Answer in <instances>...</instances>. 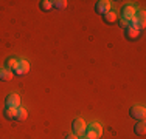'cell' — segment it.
Returning a JSON list of instances; mask_svg holds the SVG:
<instances>
[{"label": "cell", "mask_w": 146, "mask_h": 139, "mask_svg": "<svg viewBox=\"0 0 146 139\" xmlns=\"http://www.w3.org/2000/svg\"><path fill=\"white\" fill-rule=\"evenodd\" d=\"M135 12H137V8H135V6H132V5H126V6H123V8H121V16H120V17L131 20L132 17L135 16Z\"/></svg>", "instance_id": "ba28073f"}, {"label": "cell", "mask_w": 146, "mask_h": 139, "mask_svg": "<svg viewBox=\"0 0 146 139\" xmlns=\"http://www.w3.org/2000/svg\"><path fill=\"white\" fill-rule=\"evenodd\" d=\"M30 71V62L28 60H19V67L13 71V76H23Z\"/></svg>", "instance_id": "8992f818"}, {"label": "cell", "mask_w": 146, "mask_h": 139, "mask_svg": "<svg viewBox=\"0 0 146 139\" xmlns=\"http://www.w3.org/2000/svg\"><path fill=\"white\" fill-rule=\"evenodd\" d=\"M101 17H103V22L107 23V25H113V23L118 22V14L113 11V9H110V11L104 12Z\"/></svg>", "instance_id": "52a82bcc"}, {"label": "cell", "mask_w": 146, "mask_h": 139, "mask_svg": "<svg viewBox=\"0 0 146 139\" xmlns=\"http://www.w3.org/2000/svg\"><path fill=\"white\" fill-rule=\"evenodd\" d=\"M51 3H53V8L59 9V11L67 8V2H65V0H56V2H51Z\"/></svg>", "instance_id": "2e32d148"}, {"label": "cell", "mask_w": 146, "mask_h": 139, "mask_svg": "<svg viewBox=\"0 0 146 139\" xmlns=\"http://www.w3.org/2000/svg\"><path fill=\"white\" fill-rule=\"evenodd\" d=\"M27 117H28L27 110L22 108V107H17V119H16V121H25Z\"/></svg>", "instance_id": "9a60e30c"}, {"label": "cell", "mask_w": 146, "mask_h": 139, "mask_svg": "<svg viewBox=\"0 0 146 139\" xmlns=\"http://www.w3.org/2000/svg\"><path fill=\"white\" fill-rule=\"evenodd\" d=\"M129 114H131V117L134 121L141 122V121H145V117H146V110H145L143 105H134V107H131Z\"/></svg>", "instance_id": "7a4b0ae2"}, {"label": "cell", "mask_w": 146, "mask_h": 139, "mask_svg": "<svg viewBox=\"0 0 146 139\" xmlns=\"http://www.w3.org/2000/svg\"><path fill=\"white\" fill-rule=\"evenodd\" d=\"M13 77H14V76H13V73L8 71L6 68H2V70H0V81L8 82V81H11Z\"/></svg>", "instance_id": "4fadbf2b"}, {"label": "cell", "mask_w": 146, "mask_h": 139, "mask_svg": "<svg viewBox=\"0 0 146 139\" xmlns=\"http://www.w3.org/2000/svg\"><path fill=\"white\" fill-rule=\"evenodd\" d=\"M110 11V2L109 0H98V2L95 3V12L100 14V16H103L104 12Z\"/></svg>", "instance_id": "5b68a950"}, {"label": "cell", "mask_w": 146, "mask_h": 139, "mask_svg": "<svg viewBox=\"0 0 146 139\" xmlns=\"http://www.w3.org/2000/svg\"><path fill=\"white\" fill-rule=\"evenodd\" d=\"M3 114H5V117L8 121H16L17 119V108H14V107H5Z\"/></svg>", "instance_id": "30bf717a"}, {"label": "cell", "mask_w": 146, "mask_h": 139, "mask_svg": "<svg viewBox=\"0 0 146 139\" xmlns=\"http://www.w3.org/2000/svg\"><path fill=\"white\" fill-rule=\"evenodd\" d=\"M86 128H87V125H86L84 119H81V117H76V119L73 121V124H72V130H73V134H75L76 138L82 136V134L86 133Z\"/></svg>", "instance_id": "3957f363"}, {"label": "cell", "mask_w": 146, "mask_h": 139, "mask_svg": "<svg viewBox=\"0 0 146 139\" xmlns=\"http://www.w3.org/2000/svg\"><path fill=\"white\" fill-rule=\"evenodd\" d=\"M39 8L42 9V11L47 12V11H50V9L53 8V3H51L50 0H40V2H39Z\"/></svg>", "instance_id": "5bb4252c"}, {"label": "cell", "mask_w": 146, "mask_h": 139, "mask_svg": "<svg viewBox=\"0 0 146 139\" xmlns=\"http://www.w3.org/2000/svg\"><path fill=\"white\" fill-rule=\"evenodd\" d=\"M5 102H6V107H14V108H17V107H20V97L16 93H9L6 96Z\"/></svg>", "instance_id": "9c48e42d"}, {"label": "cell", "mask_w": 146, "mask_h": 139, "mask_svg": "<svg viewBox=\"0 0 146 139\" xmlns=\"http://www.w3.org/2000/svg\"><path fill=\"white\" fill-rule=\"evenodd\" d=\"M17 67H19V60H17L16 57H8V59L5 60V68L8 70V71L13 73Z\"/></svg>", "instance_id": "8fae6325"}, {"label": "cell", "mask_w": 146, "mask_h": 139, "mask_svg": "<svg viewBox=\"0 0 146 139\" xmlns=\"http://www.w3.org/2000/svg\"><path fill=\"white\" fill-rule=\"evenodd\" d=\"M118 25H120V28H123V30H126V28L129 26V20H127V19H123V17H121V19L118 20Z\"/></svg>", "instance_id": "e0dca14e"}, {"label": "cell", "mask_w": 146, "mask_h": 139, "mask_svg": "<svg viewBox=\"0 0 146 139\" xmlns=\"http://www.w3.org/2000/svg\"><path fill=\"white\" fill-rule=\"evenodd\" d=\"M140 34H141V31L137 30V28H134V26H127L126 30H124V37H126L127 40H131V42L138 40L140 39Z\"/></svg>", "instance_id": "277c9868"}, {"label": "cell", "mask_w": 146, "mask_h": 139, "mask_svg": "<svg viewBox=\"0 0 146 139\" xmlns=\"http://www.w3.org/2000/svg\"><path fill=\"white\" fill-rule=\"evenodd\" d=\"M64 139H78V138H76V136H75V134H73V133H72V134H67V136H65Z\"/></svg>", "instance_id": "ac0fdd59"}, {"label": "cell", "mask_w": 146, "mask_h": 139, "mask_svg": "<svg viewBox=\"0 0 146 139\" xmlns=\"http://www.w3.org/2000/svg\"><path fill=\"white\" fill-rule=\"evenodd\" d=\"M86 139H101L103 136V127L98 122H92L86 128Z\"/></svg>", "instance_id": "6da1fadb"}, {"label": "cell", "mask_w": 146, "mask_h": 139, "mask_svg": "<svg viewBox=\"0 0 146 139\" xmlns=\"http://www.w3.org/2000/svg\"><path fill=\"white\" fill-rule=\"evenodd\" d=\"M134 133L137 134V136H143L146 133V125H145V121H141V122H137L134 127Z\"/></svg>", "instance_id": "7c38bea8"}, {"label": "cell", "mask_w": 146, "mask_h": 139, "mask_svg": "<svg viewBox=\"0 0 146 139\" xmlns=\"http://www.w3.org/2000/svg\"><path fill=\"white\" fill-rule=\"evenodd\" d=\"M78 139H86V138H78Z\"/></svg>", "instance_id": "d6986e66"}]
</instances>
